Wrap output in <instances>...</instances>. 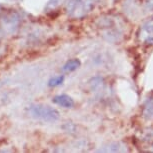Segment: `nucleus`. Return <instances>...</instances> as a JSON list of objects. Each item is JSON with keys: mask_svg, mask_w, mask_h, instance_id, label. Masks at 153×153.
Listing matches in <instances>:
<instances>
[{"mask_svg": "<svg viewBox=\"0 0 153 153\" xmlns=\"http://www.w3.org/2000/svg\"><path fill=\"white\" fill-rule=\"evenodd\" d=\"M96 26L103 38L110 42H119L124 36L125 26L118 17L106 15L97 20Z\"/></svg>", "mask_w": 153, "mask_h": 153, "instance_id": "f257e3e1", "label": "nucleus"}, {"mask_svg": "<svg viewBox=\"0 0 153 153\" xmlns=\"http://www.w3.org/2000/svg\"><path fill=\"white\" fill-rule=\"evenodd\" d=\"M95 2L96 0H67L66 12L71 18H82L93 9Z\"/></svg>", "mask_w": 153, "mask_h": 153, "instance_id": "f03ea898", "label": "nucleus"}, {"mask_svg": "<svg viewBox=\"0 0 153 153\" xmlns=\"http://www.w3.org/2000/svg\"><path fill=\"white\" fill-rule=\"evenodd\" d=\"M29 114L34 119L42 122H55L59 119V112L55 108L43 104H33L29 107Z\"/></svg>", "mask_w": 153, "mask_h": 153, "instance_id": "7ed1b4c3", "label": "nucleus"}, {"mask_svg": "<svg viewBox=\"0 0 153 153\" xmlns=\"http://www.w3.org/2000/svg\"><path fill=\"white\" fill-rule=\"evenodd\" d=\"M138 40L143 45H153V19L146 21L140 27L139 32H138Z\"/></svg>", "mask_w": 153, "mask_h": 153, "instance_id": "20e7f679", "label": "nucleus"}, {"mask_svg": "<svg viewBox=\"0 0 153 153\" xmlns=\"http://www.w3.org/2000/svg\"><path fill=\"white\" fill-rule=\"evenodd\" d=\"M52 101L55 104L61 106L63 108H72L74 106V100L72 99V97L66 94L57 95L53 98Z\"/></svg>", "mask_w": 153, "mask_h": 153, "instance_id": "39448f33", "label": "nucleus"}, {"mask_svg": "<svg viewBox=\"0 0 153 153\" xmlns=\"http://www.w3.org/2000/svg\"><path fill=\"white\" fill-rule=\"evenodd\" d=\"M142 114L145 119H152L153 118V94L150 95L148 99L144 103Z\"/></svg>", "mask_w": 153, "mask_h": 153, "instance_id": "423d86ee", "label": "nucleus"}, {"mask_svg": "<svg viewBox=\"0 0 153 153\" xmlns=\"http://www.w3.org/2000/svg\"><path fill=\"white\" fill-rule=\"evenodd\" d=\"M19 24V17L16 14H12L9 17H6V19H4V25H6L7 29H10L11 32H14Z\"/></svg>", "mask_w": 153, "mask_h": 153, "instance_id": "0eeeda50", "label": "nucleus"}, {"mask_svg": "<svg viewBox=\"0 0 153 153\" xmlns=\"http://www.w3.org/2000/svg\"><path fill=\"white\" fill-rule=\"evenodd\" d=\"M80 65H81L80 60L77 58H73V59L68 60V61L63 65L62 70L64 72H73L76 70V69H78L80 67Z\"/></svg>", "mask_w": 153, "mask_h": 153, "instance_id": "6e6552de", "label": "nucleus"}, {"mask_svg": "<svg viewBox=\"0 0 153 153\" xmlns=\"http://www.w3.org/2000/svg\"><path fill=\"white\" fill-rule=\"evenodd\" d=\"M100 152H121L124 151V146L120 143H111L107 146H104L103 148L99 149Z\"/></svg>", "mask_w": 153, "mask_h": 153, "instance_id": "1a4fd4ad", "label": "nucleus"}, {"mask_svg": "<svg viewBox=\"0 0 153 153\" xmlns=\"http://www.w3.org/2000/svg\"><path fill=\"white\" fill-rule=\"evenodd\" d=\"M142 141L145 143L147 148L153 151V130L145 132V134L142 136Z\"/></svg>", "mask_w": 153, "mask_h": 153, "instance_id": "9d476101", "label": "nucleus"}, {"mask_svg": "<svg viewBox=\"0 0 153 153\" xmlns=\"http://www.w3.org/2000/svg\"><path fill=\"white\" fill-rule=\"evenodd\" d=\"M64 82V76L63 75H58V76H54L48 81V85L50 87H57V86L61 85Z\"/></svg>", "mask_w": 153, "mask_h": 153, "instance_id": "9b49d317", "label": "nucleus"}, {"mask_svg": "<svg viewBox=\"0 0 153 153\" xmlns=\"http://www.w3.org/2000/svg\"><path fill=\"white\" fill-rule=\"evenodd\" d=\"M61 0H49L47 6H46V9H53L56 6H58V4L60 3Z\"/></svg>", "mask_w": 153, "mask_h": 153, "instance_id": "f8f14e48", "label": "nucleus"}, {"mask_svg": "<svg viewBox=\"0 0 153 153\" xmlns=\"http://www.w3.org/2000/svg\"><path fill=\"white\" fill-rule=\"evenodd\" d=\"M145 9L149 12H153V0H147L145 3Z\"/></svg>", "mask_w": 153, "mask_h": 153, "instance_id": "ddd939ff", "label": "nucleus"}]
</instances>
